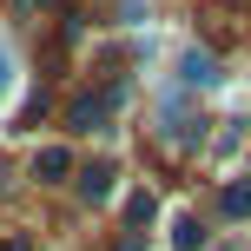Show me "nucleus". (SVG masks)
Returning <instances> with one entry per match:
<instances>
[{"label": "nucleus", "instance_id": "obj_1", "mask_svg": "<svg viewBox=\"0 0 251 251\" xmlns=\"http://www.w3.org/2000/svg\"><path fill=\"white\" fill-rule=\"evenodd\" d=\"M113 100H119V93H79V100L66 106V126H73V132H93V126L113 113Z\"/></svg>", "mask_w": 251, "mask_h": 251}, {"label": "nucleus", "instance_id": "obj_2", "mask_svg": "<svg viewBox=\"0 0 251 251\" xmlns=\"http://www.w3.org/2000/svg\"><path fill=\"white\" fill-rule=\"evenodd\" d=\"M113 178H119V172H113V165H106V159H100V165H86V172H79V199H86V205L113 199Z\"/></svg>", "mask_w": 251, "mask_h": 251}, {"label": "nucleus", "instance_id": "obj_3", "mask_svg": "<svg viewBox=\"0 0 251 251\" xmlns=\"http://www.w3.org/2000/svg\"><path fill=\"white\" fill-rule=\"evenodd\" d=\"M66 172H73V152H66V146H40V159H33L40 185H53V178H66Z\"/></svg>", "mask_w": 251, "mask_h": 251}, {"label": "nucleus", "instance_id": "obj_4", "mask_svg": "<svg viewBox=\"0 0 251 251\" xmlns=\"http://www.w3.org/2000/svg\"><path fill=\"white\" fill-rule=\"evenodd\" d=\"M178 79H185V86H212V79H218V73H212V53L192 47L185 60H178Z\"/></svg>", "mask_w": 251, "mask_h": 251}, {"label": "nucleus", "instance_id": "obj_5", "mask_svg": "<svg viewBox=\"0 0 251 251\" xmlns=\"http://www.w3.org/2000/svg\"><path fill=\"white\" fill-rule=\"evenodd\" d=\"M218 205H225V218H251V178H231L218 192Z\"/></svg>", "mask_w": 251, "mask_h": 251}, {"label": "nucleus", "instance_id": "obj_6", "mask_svg": "<svg viewBox=\"0 0 251 251\" xmlns=\"http://www.w3.org/2000/svg\"><path fill=\"white\" fill-rule=\"evenodd\" d=\"M199 238H205V231H199V218H192V212L172 218V245H178V251H199Z\"/></svg>", "mask_w": 251, "mask_h": 251}, {"label": "nucleus", "instance_id": "obj_7", "mask_svg": "<svg viewBox=\"0 0 251 251\" xmlns=\"http://www.w3.org/2000/svg\"><path fill=\"white\" fill-rule=\"evenodd\" d=\"M7 86H13V53H7V40H0V100H7Z\"/></svg>", "mask_w": 251, "mask_h": 251}, {"label": "nucleus", "instance_id": "obj_8", "mask_svg": "<svg viewBox=\"0 0 251 251\" xmlns=\"http://www.w3.org/2000/svg\"><path fill=\"white\" fill-rule=\"evenodd\" d=\"M119 251H146V238H139V231H132V238H119Z\"/></svg>", "mask_w": 251, "mask_h": 251}, {"label": "nucleus", "instance_id": "obj_9", "mask_svg": "<svg viewBox=\"0 0 251 251\" xmlns=\"http://www.w3.org/2000/svg\"><path fill=\"white\" fill-rule=\"evenodd\" d=\"M0 251H26V245H20V238H0Z\"/></svg>", "mask_w": 251, "mask_h": 251}]
</instances>
